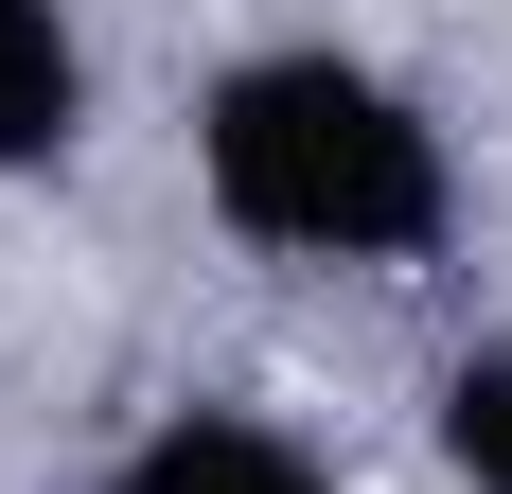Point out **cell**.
<instances>
[{
  "label": "cell",
  "instance_id": "obj_1",
  "mask_svg": "<svg viewBox=\"0 0 512 494\" xmlns=\"http://www.w3.org/2000/svg\"><path fill=\"white\" fill-rule=\"evenodd\" d=\"M177 177L248 265L301 283H407L460 247V124L354 36H248L177 106Z\"/></svg>",
  "mask_w": 512,
  "mask_h": 494
},
{
  "label": "cell",
  "instance_id": "obj_2",
  "mask_svg": "<svg viewBox=\"0 0 512 494\" xmlns=\"http://www.w3.org/2000/svg\"><path fill=\"white\" fill-rule=\"evenodd\" d=\"M89 494H354V477H336V459H318V424H283V406L177 389V406H142V424L89 459Z\"/></svg>",
  "mask_w": 512,
  "mask_h": 494
},
{
  "label": "cell",
  "instance_id": "obj_3",
  "mask_svg": "<svg viewBox=\"0 0 512 494\" xmlns=\"http://www.w3.org/2000/svg\"><path fill=\"white\" fill-rule=\"evenodd\" d=\"M89 124H106L89 18H71V0H0V195H18V177H71Z\"/></svg>",
  "mask_w": 512,
  "mask_h": 494
},
{
  "label": "cell",
  "instance_id": "obj_4",
  "mask_svg": "<svg viewBox=\"0 0 512 494\" xmlns=\"http://www.w3.org/2000/svg\"><path fill=\"white\" fill-rule=\"evenodd\" d=\"M424 459L442 494H512V336H460L424 371Z\"/></svg>",
  "mask_w": 512,
  "mask_h": 494
}]
</instances>
